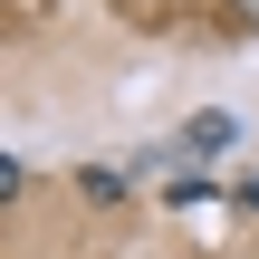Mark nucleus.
I'll return each mask as SVG.
<instances>
[{
    "instance_id": "obj_1",
    "label": "nucleus",
    "mask_w": 259,
    "mask_h": 259,
    "mask_svg": "<svg viewBox=\"0 0 259 259\" xmlns=\"http://www.w3.org/2000/svg\"><path fill=\"white\" fill-rule=\"evenodd\" d=\"M231 144H240V115H231V106H211V115H192V125H183V144H173V154H183V163H211V154H231Z\"/></svg>"
},
{
    "instance_id": "obj_2",
    "label": "nucleus",
    "mask_w": 259,
    "mask_h": 259,
    "mask_svg": "<svg viewBox=\"0 0 259 259\" xmlns=\"http://www.w3.org/2000/svg\"><path fill=\"white\" fill-rule=\"evenodd\" d=\"M231 19H240V29H259V0H231Z\"/></svg>"
}]
</instances>
